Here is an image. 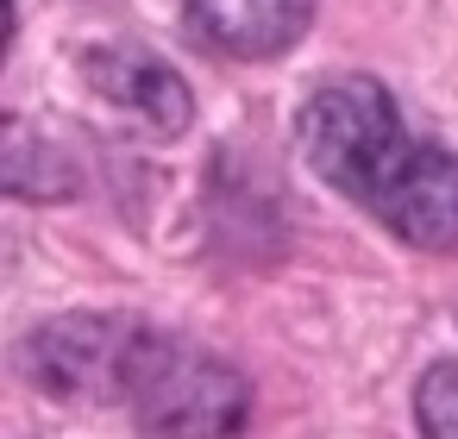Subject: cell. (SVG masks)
I'll return each instance as SVG.
<instances>
[{
    "label": "cell",
    "mask_w": 458,
    "mask_h": 439,
    "mask_svg": "<svg viewBox=\"0 0 458 439\" xmlns=\"http://www.w3.org/2000/svg\"><path fill=\"white\" fill-rule=\"evenodd\" d=\"M82 82L101 101H114L120 114H132L139 126H151L157 139H176L195 120L189 82L164 57L139 51V45H95V51H82Z\"/></svg>",
    "instance_id": "4"
},
{
    "label": "cell",
    "mask_w": 458,
    "mask_h": 439,
    "mask_svg": "<svg viewBox=\"0 0 458 439\" xmlns=\"http://www.w3.org/2000/svg\"><path fill=\"white\" fill-rule=\"evenodd\" d=\"M414 420L427 439H458V364H433L414 389Z\"/></svg>",
    "instance_id": "8"
},
{
    "label": "cell",
    "mask_w": 458,
    "mask_h": 439,
    "mask_svg": "<svg viewBox=\"0 0 458 439\" xmlns=\"http://www.w3.org/2000/svg\"><path fill=\"white\" fill-rule=\"evenodd\" d=\"M182 20L208 51L264 63L314 26V0H182Z\"/></svg>",
    "instance_id": "5"
},
{
    "label": "cell",
    "mask_w": 458,
    "mask_h": 439,
    "mask_svg": "<svg viewBox=\"0 0 458 439\" xmlns=\"http://www.w3.org/2000/svg\"><path fill=\"white\" fill-rule=\"evenodd\" d=\"M126 408L145 439H239L251 420V383L239 364L157 333Z\"/></svg>",
    "instance_id": "2"
},
{
    "label": "cell",
    "mask_w": 458,
    "mask_h": 439,
    "mask_svg": "<svg viewBox=\"0 0 458 439\" xmlns=\"http://www.w3.org/2000/svg\"><path fill=\"white\" fill-rule=\"evenodd\" d=\"M377 220L414 251H458V157L439 145H420L408 176L377 207Z\"/></svg>",
    "instance_id": "6"
},
{
    "label": "cell",
    "mask_w": 458,
    "mask_h": 439,
    "mask_svg": "<svg viewBox=\"0 0 458 439\" xmlns=\"http://www.w3.org/2000/svg\"><path fill=\"white\" fill-rule=\"evenodd\" d=\"M151 339L157 333L126 314H57L20 339V370L64 401H126Z\"/></svg>",
    "instance_id": "3"
},
{
    "label": "cell",
    "mask_w": 458,
    "mask_h": 439,
    "mask_svg": "<svg viewBox=\"0 0 458 439\" xmlns=\"http://www.w3.org/2000/svg\"><path fill=\"white\" fill-rule=\"evenodd\" d=\"M295 139H301V157L314 164V176L370 214L389 201V189L408 176L414 151L427 145L402 126V107L389 101V89L377 76H327L301 101Z\"/></svg>",
    "instance_id": "1"
},
{
    "label": "cell",
    "mask_w": 458,
    "mask_h": 439,
    "mask_svg": "<svg viewBox=\"0 0 458 439\" xmlns=\"http://www.w3.org/2000/svg\"><path fill=\"white\" fill-rule=\"evenodd\" d=\"M0 176H7V189L20 201H64V195L82 189L76 157L51 132H38L32 120H7V139H0Z\"/></svg>",
    "instance_id": "7"
}]
</instances>
